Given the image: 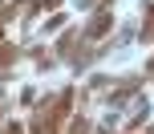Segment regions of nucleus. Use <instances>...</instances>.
Listing matches in <instances>:
<instances>
[{"instance_id": "obj_1", "label": "nucleus", "mask_w": 154, "mask_h": 134, "mask_svg": "<svg viewBox=\"0 0 154 134\" xmlns=\"http://www.w3.org/2000/svg\"><path fill=\"white\" fill-rule=\"evenodd\" d=\"M8 134H20V126H8Z\"/></svg>"}]
</instances>
